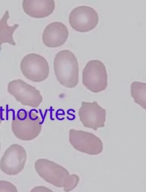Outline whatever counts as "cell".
I'll return each mask as SVG.
<instances>
[{"instance_id": "cell-1", "label": "cell", "mask_w": 146, "mask_h": 192, "mask_svg": "<svg viewBox=\"0 0 146 192\" xmlns=\"http://www.w3.org/2000/svg\"><path fill=\"white\" fill-rule=\"evenodd\" d=\"M55 75L59 83L68 88L76 87L78 82L79 67L74 53L68 50L58 52L54 58Z\"/></svg>"}, {"instance_id": "cell-2", "label": "cell", "mask_w": 146, "mask_h": 192, "mask_svg": "<svg viewBox=\"0 0 146 192\" xmlns=\"http://www.w3.org/2000/svg\"><path fill=\"white\" fill-rule=\"evenodd\" d=\"M41 121L36 110L20 109L12 121V130L18 139L23 140H31L40 133Z\"/></svg>"}, {"instance_id": "cell-3", "label": "cell", "mask_w": 146, "mask_h": 192, "mask_svg": "<svg viewBox=\"0 0 146 192\" xmlns=\"http://www.w3.org/2000/svg\"><path fill=\"white\" fill-rule=\"evenodd\" d=\"M82 78L83 85L93 93L101 92L108 86L106 67L98 60L92 59L87 62L83 69Z\"/></svg>"}, {"instance_id": "cell-4", "label": "cell", "mask_w": 146, "mask_h": 192, "mask_svg": "<svg viewBox=\"0 0 146 192\" xmlns=\"http://www.w3.org/2000/svg\"><path fill=\"white\" fill-rule=\"evenodd\" d=\"M21 70L27 79L36 82H42L48 76V62L43 56L35 53L26 55L20 64Z\"/></svg>"}, {"instance_id": "cell-5", "label": "cell", "mask_w": 146, "mask_h": 192, "mask_svg": "<svg viewBox=\"0 0 146 192\" xmlns=\"http://www.w3.org/2000/svg\"><path fill=\"white\" fill-rule=\"evenodd\" d=\"M7 91L22 105L36 108L43 100L40 91L20 79L14 80L8 84Z\"/></svg>"}, {"instance_id": "cell-6", "label": "cell", "mask_w": 146, "mask_h": 192, "mask_svg": "<svg viewBox=\"0 0 146 192\" xmlns=\"http://www.w3.org/2000/svg\"><path fill=\"white\" fill-rule=\"evenodd\" d=\"M69 140L77 150L89 154H98L103 150V144L101 139L90 132L71 129Z\"/></svg>"}, {"instance_id": "cell-7", "label": "cell", "mask_w": 146, "mask_h": 192, "mask_svg": "<svg viewBox=\"0 0 146 192\" xmlns=\"http://www.w3.org/2000/svg\"><path fill=\"white\" fill-rule=\"evenodd\" d=\"M99 19L98 14L94 8L87 5H81L74 8L70 12L69 21L75 30L86 32L96 27Z\"/></svg>"}, {"instance_id": "cell-8", "label": "cell", "mask_w": 146, "mask_h": 192, "mask_svg": "<svg viewBox=\"0 0 146 192\" xmlns=\"http://www.w3.org/2000/svg\"><path fill=\"white\" fill-rule=\"evenodd\" d=\"M24 148L17 144L10 146L4 153L0 161V168L6 174L16 175L23 170L26 159Z\"/></svg>"}, {"instance_id": "cell-9", "label": "cell", "mask_w": 146, "mask_h": 192, "mask_svg": "<svg viewBox=\"0 0 146 192\" xmlns=\"http://www.w3.org/2000/svg\"><path fill=\"white\" fill-rule=\"evenodd\" d=\"M80 119L84 126L96 130L105 126L106 111L96 101H83L78 111Z\"/></svg>"}, {"instance_id": "cell-10", "label": "cell", "mask_w": 146, "mask_h": 192, "mask_svg": "<svg viewBox=\"0 0 146 192\" xmlns=\"http://www.w3.org/2000/svg\"><path fill=\"white\" fill-rule=\"evenodd\" d=\"M68 35L66 26L59 22H55L48 25L44 28L42 36L44 44L49 47H56L65 43Z\"/></svg>"}, {"instance_id": "cell-11", "label": "cell", "mask_w": 146, "mask_h": 192, "mask_svg": "<svg viewBox=\"0 0 146 192\" xmlns=\"http://www.w3.org/2000/svg\"><path fill=\"white\" fill-rule=\"evenodd\" d=\"M22 6L25 12L29 16L41 18L53 13L55 4L53 0H23Z\"/></svg>"}, {"instance_id": "cell-12", "label": "cell", "mask_w": 146, "mask_h": 192, "mask_svg": "<svg viewBox=\"0 0 146 192\" xmlns=\"http://www.w3.org/2000/svg\"><path fill=\"white\" fill-rule=\"evenodd\" d=\"M9 18V12L7 10L0 20V45L6 43L14 46L16 45L13 34L19 25L15 24L12 26H9L7 21Z\"/></svg>"}, {"instance_id": "cell-13", "label": "cell", "mask_w": 146, "mask_h": 192, "mask_svg": "<svg viewBox=\"0 0 146 192\" xmlns=\"http://www.w3.org/2000/svg\"><path fill=\"white\" fill-rule=\"evenodd\" d=\"M131 95L134 102L144 110L146 109V83L134 81L131 85Z\"/></svg>"}, {"instance_id": "cell-14", "label": "cell", "mask_w": 146, "mask_h": 192, "mask_svg": "<svg viewBox=\"0 0 146 192\" xmlns=\"http://www.w3.org/2000/svg\"><path fill=\"white\" fill-rule=\"evenodd\" d=\"M0 192H17L16 187L12 183L5 181H0Z\"/></svg>"}, {"instance_id": "cell-15", "label": "cell", "mask_w": 146, "mask_h": 192, "mask_svg": "<svg viewBox=\"0 0 146 192\" xmlns=\"http://www.w3.org/2000/svg\"><path fill=\"white\" fill-rule=\"evenodd\" d=\"M2 119V111L1 106H0V125L1 124Z\"/></svg>"}, {"instance_id": "cell-16", "label": "cell", "mask_w": 146, "mask_h": 192, "mask_svg": "<svg viewBox=\"0 0 146 192\" xmlns=\"http://www.w3.org/2000/svg\"><path fill=\"white\" fill-rule=\"evenodd\" d=\"M0 148H1V144L0 142Z\"/></svg>"}]
</instances>
